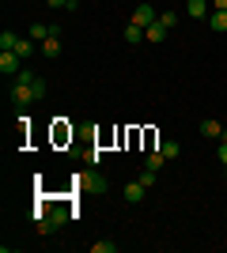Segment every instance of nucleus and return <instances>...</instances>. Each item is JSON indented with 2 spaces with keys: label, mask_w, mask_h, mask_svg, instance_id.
I'll return each instance as SVG.
<instances>
[{
  "label": "nucleus",
  "mask_w": 227,
  "mask_h": 253,
  "mask_svg": "<svg viewBox=\"0 0 227 253\" xmlns=\"http://www.w3.org/2000/svg\"><path fill=\"white\" fill-rule=\"evenodd\" d=\"M42 95H45V80H42V76H34L31 68H23V72L15 76V87H11V102L19 106V110H27V106L38 102Z\"/></svg>",
  "instance_id": "1"
},
{
  "label": "nucleus",
  "mask_w": 227,
  "mask_h": 253,
  "mask_svg": "<svg viewBox=\"0 0 227 253\" xmlns=\"http://www.w3.org/2000/svg\"><path fill=\"white\" fill-rule=\"evenodd\" d=\"M23 72V57L15 49H0V76H19Z\"/></svg>",
  "instance_id": "2"
},
{
  "label": "nucleus",
  "mask_w": 227,
  "mask_h": 253,
  "mask_svg": "<svg viewBox=\"0 0 227 253\" xmlns=\"http://www.w3.org/2000/svg\"><path fill=\"white\" fill-rule=\"evenodd\" d=\"M155 19H159V15H155L151 4H136V8H133V23H136V27H151Z\"/></svg>",
  "instance_id": "3"
},
{
  "label": "nucleus",
  "mask_w": 227,
  "mask_h": 253,
  "mask_svg": "<svg viewBox=\"0 0 227 253\" xmlns=\"http://www.w3.org/2000/svg\"><path fill=\"white\" fill-rule=\"evenodd\" d=\"M227 125H220V121H201V136L205 140H224Z\"/></svg>",
  "instance_id": "4"
},
{
  "label": "nucleus",
  "mask_w": 227,
  "mask_h": 253,
  "mask_svg": "<svg viewBox=\"0 0 227 253\" xmlns=\"http://www.w3.org/2000/svg\"><path fill=\"white\" fill-rule=\"evenodd\" d=\"M167 38V27H163V19H155L151 27H144V42H163Z\"/></svg>",
  "instance_id": "5"
},
{
  "label": "nucleus",
  "mask_w": 227,
  "mask_h": 253,
  "mask_svg": "<svg viewBox=\"0 0 227 253\" xmlns=\"http://www.w3.org/2000/svg\"><path fill=\"white\" fill-rule=\"evenodd\" d=\"M144 193H148V185H140V181H129V185H125V201H129V204H140V201H144Z\"/></svg>",
  "instance_id": "6"
},
{
  "label": "nucleus",
  "mask_w": 227,
  "mask_h": 253,
  "mask_svg": "<svg viewBox=\"0 0 227 253\" xmlns=\"http://www.w3.org/2000/svg\"><path fill=\"white\" fill-rule=\"evenodd\" d=\"M42 57H61V34H49L42 42Z\"/></svg>",
  "instance_id": "7"
},
{
  "label": "nucleus",
  "mask_w": 227,
  "mask_h": 253,
  "mask_svg": "<svg viewBox=\"0 0 227 253\" xmlns=\"http://www.w3.org/2000/svg\"><path fill=\"white\" fill-rule=\"evenodd\" d=\"M208 4L212 0H189V19H208Z\"/></svg>",
  "instance_id": "8"
},
{
  "label": "nucleus",
  "mask_w": 227,
  "mask_h": 253,
  "mask_svg": "<svg viewBox=\"0 0 227 253\" xmlns=\"http://www.w3.org/2000/svg\"><path fill=\"white\" fill-rule=\"evenodd\" d=\"M125 42L129 45H136V42H144V27H136V23L129 19V27H125Z\"/></svg>",
  "instance_id": "9"
},
{
  "label": "nucleus",
  "mask_w": 227,
  "mask_h": 253,
  "mask_svg": "<svg viewBox=\"0 0 227 253\" xmlns=\"http://www.w3.org/2000/svg\"><path fill=\"white\" fill-rule=\"evenodd\" d=\"M34 45H38V42H34V38H19V45H15V53H19L23 61H31V57H34Z\"/></svg>",
  "instance_id": "10"
},
{
  "label": "nucleus",
  "mask_w": 227,
  "mask_h": 253,
  "mask_svg": "<svg viewBox=\"0 0 227 253\" xmlns=\"http://www.w3.org/2000/svg\"><path fill=\"white\" fill-rule=\"evenodd\" d=\"M19 45V34L15 31H0V49H15Z\"/></svg>",
  "instance_id": "11"
},
{
  "label": "nucleus",
  "mask_w": 227,
  "mask_h": 253,
  "mask_svg": "<svg viewBox=\"0 0 227 253\" xmlns=\"http://www.w3.org/2000/svg\"><path fill=\"white\" fill-rule=\"evenodd\" d=\"M208 27H212V31H227V11H212V15H208Z\"/></svg>",
  "instance_id": "12"
},
{
  "label": "nucleus",
  "mask_w": 227,
  "mask_h": 253,
  "mask_svg": "<svg viewBox=\"0 0 227 253\" xmlns=\"http://www.w3.org/2000/svg\"><path fill=\"white\" fill-rule=\"evenodd\" d=\"M159 151H163L167 159H178V155H182V148H178V140H163V144H159Z\"/></svg>",
  "instance_id": "13"
},
{
  "label": "nucleus",
  "mask_w": 227,
  "mask_h": 253,
  "mask_svg": "<svg viewBox=\"0 0 227 253\" xmlns=\"http://www.w3.org/2000/svg\"><path fill=\"white\" fill-rule=\"evenodd\" d=\"M136 181H140V185H148V189H151V185L159 181V170H148V167H144V174H140V178H136Z\"/></svg>",
  "instance_id": "14"
},
{
  "label": "nucleus",
  "mask_w": 227,
  "mask_h": 253,
  "mask_svg": "<svg viewBox=\"0 0 227 253\" xmlns=\"http://www.w3.org/2000/svg\"><path fill=\"white\" fill-rule=\"evenodd\" d=\"M163 163H167L163 151H151V155H148V170H163Z\"/></svg>",
  "instance_id": "15"
},
{
  "label": "nucleus",
  "mask_w": 227,
  "mask_h": 253,
  "mask_svg": "<svg viewBox=\"0 0 227 253\" xmlns=\"http://www.w3.org/2000/svg\"><path fill=\"white\" fill-rule=\"evenodd\" d=\"M91 253H118V242H91Z\"/></svg>",
  "instance_id": "16"
},
{
  "label": "nucleus",
  "mask_w": 227,
  "mask_h": 253,
  "mask_svg": "<svg viewBox=\"0 0 227 253\" xmlns=\"http://www.w3.org/2000/svg\"><path fill=\"white\" fill-rule=\"evenodd\" d=\"M87 181V189H95V193H106V181L102 178H95V174H91V178H84Z\"/></svg>",
  "instance_id": "17"
},
{
  "label": "nucleus",
  "mask_w": 227,
  "mask_h": 253,
  "mask_svg": "<svg viewBox=\"0 0 227 253\" xmlns=\"http://www.w3.org/2000/svg\"><path fill=\"white\" fill-rule=\"evenodd\" d=\"M65 219H68V211H65V208H53V211H49V223H53V227H61Z\"/></svg>",
  "instance_id": "18"
},
{
  "label": "nucleus",
  "mask_w": 227,
  "mask_h": 253,
  "mask_svg": "<svg viewBox=\"0 0 227 253\" xmlns=\"http://www.w3.org/2000/svg\"><path fill=\"white\" fill-rule=\"evenodd\" d=\"M45 4H49V8H68V11H72L80 0H45Z\"/></svg>",
  "instance_id": "19"
},
{
  "label": "nucleus",
  "mask_w": 227,
  "mask_h": 253,
  "mask_svg": "<svg viewBox=\"0 0 227 253\" xmlns=\"http://www.w3.org/2000/svg\"><path fill=\"white\" fill-rule=\"evenodd\" d=\"M159 19H163V27H167V31H171V27H174V23H178V11H163V15H159Z\"/></svg>",
  "instance_id": "20"
},
{
  "label": "nucleus",
  "mask_w": 227,
  "mask_h": 253,
  "mask_svg": "<svg viewBox=\"0 0 227 253\" xmlns=\"http://www.w3.org/2000/svg\"><path fill=\"white\" fill-rule=\"evenodd\" d=\"M220 163L227 167V140H220Z\"/></svg>",
  "instance_id": "21"
},
{
  "label": "nucleus",
  "mask_w": 227,
  "mask_h": 253,
  "mask_svg": "<svg viewBox=\"0 0 227 253\" xmlns=\"http://www.w3.org/2000/svg\"><path fill=\"white\" fill-rule=\"evenodd\" d=\"M212 8H216V11H227V0H212Z\"/></svg>",
  "instance_id": "22"
}]
</instances>
